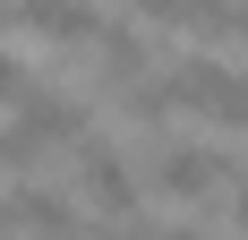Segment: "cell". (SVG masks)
I'll list each match as a JSON object with an SVG mask.
<instances>
[{
	"label": "cell",
	"mask_w": 248,
	"mask_h": 240,
	"mask_svg": "<svg viewBox=\"0 0 248 240\" xmlns=\"http://www.w3.org/2000/svg\"><path fill=\"white\" fill-rule=\"evenodd\" d=\"M137 180L171 206H205V197H223V180H240V154H223L214 137H154L137 154Z\"/></svg>",
	"instance_id": "1"
},
{
	"label": "cell",
	"mask_w": 248,
	"mask_h": 240,
	"mask_svg": "<svg viewBox=\"0 0 248 240\" xmlns=\"http://www.w3.org/2000/svg\"><path fill=\"white\" fill-rule=\"evenodd\" d=\"M163 95H171V112H205V120H223V129H248V60L171 51L163 60Z\"/></svg>",
	"instance_id": "2"
},
{
	"label": "cell",
	"mask_w": 248,
	"mask_h": 240,
	"mask_svg": "<svg viewBox=\"0 0 248 240\" xmlns=\"http://www.w3.org/2000/svg\"><path fill=\"white\" fill-rule=\"evenodd\" d=\"M69 163H77V197H86L103 223H128L137 206H146V180H137V163H128L111 137H86Z\"/></svg>",
	"instance_id": "3"
},
{
	"label": "cell",
	"mask_w": 248,
	"mask_h": 240,
	"mask_svg": "<svg viewBox=\"0 0 248 240\" xmlns=\"http://www.w3.org/2000/svg\"><path fill=\"white\" fill-rule=\"evenodd\" d=\"M9 26H17V34H34V43H60V51H94L111 17H103V9H51V0H26Z\"/></svg>",
	"instance_id": "4"
},
{
	"label": "cell",
	"mask_w": 248,
	"mask_h": 240,
	"mask_svg": "<svg viewBox=\"0 0 248 240\" xmlns=\"http://www.w3.org/2000/svg\"><path fill=\"white\" fill-rule=\"evenodd\" d=\"M43 77H34V60L26 51H0V112H26V95H34Z\"/></svg>",
	"instance_id": "5"
},
{
	"label": "cell",
	"mask_w": 248,
	"mask_h": 240,
	"mask_svg": "<svg viewBox=\"0 0 248 240\" xmlns=\"http://www.w3.org/2000/svg\"><path fill=\"white\" fill-rule=\"evenodd\" d=\"M146 240H214V232H205V223H154Z\"/></svg>",
	"instance_id": "6"
},
{
	"label": "cell",
	"mask_w": 248,
	"mask_h": 240,
	"mask_svg": "<svg viewBox=\"0 0 248 240\" xmlns=\"http://www.w3.org/2000/svg\"><path fill=\"white\" fill-rule=\"evenodd\" d=\"M231 232H248V171H240V189H231Z\"/></svg>",
	"instance_id": "7"
}]
</instances>
